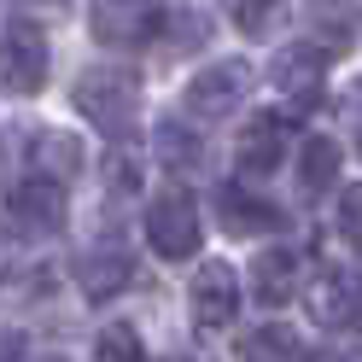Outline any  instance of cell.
<instances>
[{"mask_svg": "<svg viewBox=\"0 0 362 362\" xmlns=\"http://www.w3.org/2000/svg\"><path fill=\"white\" fill-rule=\"evenodd\" d=\"M71 100L94 129L123 134L134 123V111H141V82H134V71H82Z\"/></svg>", "mask_w": 362, "mask_h": 362, "instance_id": "6da1fadb", "label": "cell"}, {"mask_svg": "<svg viewBox=\"0 0 362 362\" xmlns=\"http://www.w3.org/2000/svg\"><path fill=\"white\" fill-rule=\"evenodd\" d=\"M0 88L6 94H41L47 88V35L30 18H12L0 30Z\"/></svg>", "mask_w": 362, "mask_h": 362, "instance_id": "7a4b0ae2", "label": "cell"}, {"mask_svg": "<svg viewBox=\"0 0 362 362\" xmlns=\"http://www.w3.org/2000/svg\"><path fill=\"white\" fill-rule=\"evenodd\" d=\"M199 234H205V222H199V205H193L181 187H170V193H158V199H152V211H146V240H152V252H158V257H170V263L193 257V252H199Z\"/></svg>", "mask_w": 362, "mask_h": 362, "instance_id": "3957f363", "label": "cell"}, {"mask_svg": "<svg viewBox=\"0 0 362 362\" xmlns=\"http://www.w3.org/2000/svg\"><path fill=\"white\" fill-rule=\"evenodd\" d=\"M164 24V12H158V0H94L88 6V35L100 41V47H146Z\"/></svg>", "mask_w": 362, "mask_h": 362, "instance_id": "277c9868", "label": "cell"}, {"mask_svg": "<svg viewBox=\"0 0 362 362\" xmlns=\"http://www.w3.org/2000/svg\"><path fill=\"white\" fill-rule=\"evenodd\" d=\"M64 216H71V205H64V181H47V175H35V181H24V187H12V199H6V228L24 234V240L59 234Z\"/></svg>", "mask_w": 362, "mask_h": 362, "instance_id": "5b68a950", "label": "cell"}, {"mask_svg": "<svg viewBox=\"0 0 362 362\" xmlns=\"http://www.w3.org/2000/svg\"><path fill=\"white\" fill-rule=\"evenodd\" d=\"M252 64L245 59H222V64H211V71H199L193 82H187V111L193 117H228V111H240L245 105V94H252Z\"/></svg>", "mask_w": 362, "mask_h": 362, "instance_id": "8992f818", "label": "cell"}, {"mask_svg": "<svg viewBox=\"0 0 362 362\" xmlns=\"http://www.w3.org/2000/svg\"><path fill=\"white\" fill-rule=\"evenodd\" d=\"M310 315L322 327H362V275H351V269H315V281L304 292Z\"/></svg>", "mask_w": 362, "mask_h": 362, "instance_id": "52a82bcc", "label": "cell"}, {"mask_svg": "<svg viewBox=\"0 0 362 362\" xmlns=\"http://www.w3.org/2000/svg\"><path fill=\"white\" fill-rule=\"evenodd\" d=\"M187 304H193L199 327H228L234 310H240V275L228 263H199V275L187 286Z\"/></svg>", "mask_w": 362, "mask_h": 362, "instance_id": "ba28073f", "label": "cell"}, {"mask_svg": "<svg viewBox=\"0 0 362 362\" xmlns=\"http://www.w3.org/2000/svg\"><path fill=\"white\" fill-rule=\"evenodd\" d=\"M322 71H327V47H315V41H292V47L275 53V64H269V76H275V88L286 100L310 105L315 88H322Z\"/></svg>", "mask_w": 362, "mask_h": 362, "instance_id": "9c48e42d", "label": "cell"}, {"mask_svg": "<svg viewBox=\"0 0 362 362\" xmlns=\"http://www.w3.org/2000/svg\"><path fill=\"white\" fill-rule=\"evenodd\" d=\"M129 281H134V263H129L123 245H88L76 257V286H82V298H94V304L117 298Z\"/></svg>", "mask_w": 362, "mask_h": 362, "instance_id": "30bf717a", "label": "cell"}, {"mask_svg": "<svg viewBox=\"0 0 362 362\" xmlns=\"http://www.w3.org/2000/svg\"><path fill=\"white\" fill-rule=\"evenodd\" d=\"M24 158H30V170L47 175V181H71V175H82V141H76L71 129H35Z\"/></svg>", "mask_w": 362, "mask_h": 362, "instance_id": "8fae6325", "label": "cell"}, {"mask_svg": "<svg viewBox=\"0 0 362 362\" xmlns=\"http://www.w3.org/2000/svg\"><path fill=\"white\" fill-rule=\"evenodd\" d=\"M292 286H298V252H292V245H269L252 263V298L275 310V304L292 298Z\"/></svg>", "mask_w": 362, "mask_h": 362, "instance_id": "7c38bea8", "label": "cell"}, {"mask_svg": "<svg viewBox=\"0 0 362 362\" xmlns=\"http://www.w3.org/2000/svg\"><path fill=\"white\" fill-rule=\"evenodd\" d=\"M281 152H286V123L281 117H269V111H263V117H252V123L240 129V170L245 175H269V170L281 164Z\"/></svg>", "mask_w": 362, "mask_h": 362, "instance_id": "4fadbf2b", "label": "cell"}, {"mask_svg": "<svg viewBox=\"0 0 362 362\" xmlns=\"http://www.w3.org/2000/svg\"><path fill=\"white\" fill-rule=\"evenodd\" d=\"M222 228L228 234H269V228H281V211L245 187H228L222 193Z\"/></svg>", "mask_w": 362, "mask_h": 362, "instance_id": "5bb4252c", "label": "cell"}, {"mask_svg": "<svg viewBox=\"0 0 362 362\" xmlns=\"http://www.w3.org/2000/svg\"><path fill=\"white\" fill-rule=\"evenodd\" d=\"M199 152H205V146H199V129L193 123H158L152 129V158H158V164H164V170H199Z\"/></svg>", "mask_w": 362, "mask_h": 362, "instance_id": "9a60e30c", "label": "cell"}, {"mask_svg": "<svg viewBox=\"0 0 362 362\" xmlns=\"http://www.w3.org/2000/svg\"><path fill=\"white\" fill-rule=\"evenodd\" d=\"M339 164H345L339 141H327V134H310L304 152H298V181H304L310 193H327V187H339Z\"/></svg>", "mask_w": 362, "mask_h": 362, "instance_id": "2e32d148", "label": "cell"}, {"mask_svg": "<svg viewBox=\"0 0 362 362\" xmlns=\"http://www.w3.org/2000/svg\"><path fill=\"white\" fill-rule=\"evenodd\" d=\"M240 362H304V339L292 327H263L240 345Z\"/></svg>", "mask_w": 362, "mask_h": 362, "instance_id": "e0dca14e", "label": "cell"}, {"mask_svg": "<svg viewBox=\"0 0 362 362\" xmlns=\"http://www.w3.org/2000/svg\"><path fill=\"white\" fill-rule=\"evenodd\" d=\"M94 362H146V345L129 322H105L94 339Z\"/></svg>", "mask_w": 362, "mask_h": 362, "instance_id": "ac0fdd59", "label": "cell"}, {"mask_svg": "<svg viewBox=\"0 0 362 362\" xmlns=\"http://www.w3.org/2000/svg\"><path fill=\"white\" fill-rule=\"evenodd\" d=\"M333 228L345 234L351 245H362V181L339 187V205H333Z\"/></svg>", "mask_w": 362, "mask_h": 362, "instance_id": "d6986e66", "label": "cell"}, {"mask_svg": "<svg viewBox=\"0 0 362 362\" xmlns=\"http://www.w3.org/2000/svg\"><path fill=\"white\" fill-rule=\"evenodd\" d=\"M222 6H228V18H234L240 30H263L269 18H275L281 0H222Z\"/></svg>", "mask_w": 362, "mask_h": 362, "instance_id": "ffe728a7", "label": "cell"}, {"mask_svg": "<svg viewBox=\"0 0 362 362\" xmlns=\"http://www.w3.org/2000/svg\"><path fill=\"white\" fill-rule=\"evenodd\" d=\"M170 30H175V35H170V47H175V53H187V47H199V41L211 35V24H205L199 12H175V18H170Z\"/></svg>", "mask_w": 362, "mask_h": 362, "instance_id": "44dd1931", "label": "cell"}, {"mask_svg": "<svg viewBox=\"0 0 362 362\" xmlns=\"http://www.w3.org/2000/svg\"><path fill=\"white\" fill-rule=\"evenodd\" d=\"M18 356H24V333L0 327V362H18Z\"/></svg>", "mask_w": 362, "mask_h": 362, "instance_id": "7402d4cb", "label": "cell"}, {"mask_svg": "<svg viewBox=\"0 0 362 362\" xmlns=\"http://www.w3.org/2000/svg\"><path fill=\"white\" fill-rule=\"evenodd\" d=\"M322 362H362V351H333V356H322Z\"/></svg>", "mask_w": 362, "mask_h": 362, "instance_id": "603a6c76", "label": "cell"}, {"mask_svg": "<svg viewBox=\"0 0 362 362\" xmlns=\"http://www.w3.org/2000/svg\"><path fill=\"white\" fill-rule=\"evenodd\" d=\"M41 362H64V356H41Z\"/></svg>", "mask_w": 362, "mask_h": 362, "instance_id": "cb8c5ba5", "label": "cell"}]
</instances>
